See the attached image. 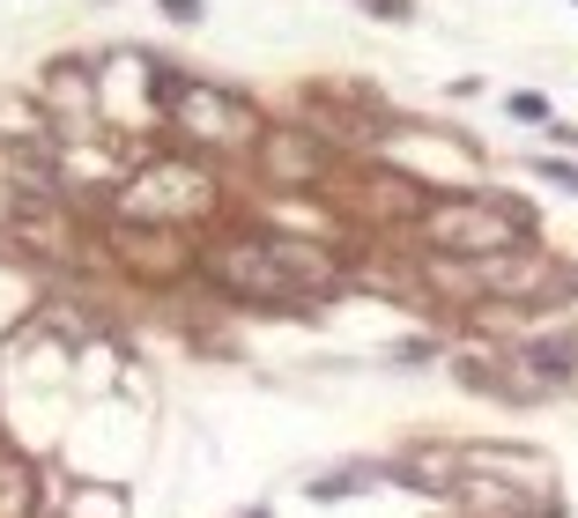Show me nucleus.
I'll use <instances>...</instances> for the list:
<instances>
[{"mask_svg":"<svg viewBox=\"0 0 578 518\" xmlns=\"http://www.w3.org/2000/svg\"><path fill=\"white\" fill-rule=\"evenodd\" d=\"M208 274L223 282V289H238V296H297V289H327L334 274V252L327 245H312V237H230V245H216L208 252Z\"/></svg>","mask_w":578,"mask_h":518,"instance_id":"obj_1","label":"nucleus"},{"mask_svg":"<svg viewBox=\"0 0 578 518\" xmlns=\"http://www.w3.org/2000/svg\"><path fill=\"white\" fill-rule=\"evenodd\" d=\"M416 230H423V245L438 252V260H497V252L519 245V215H512L504 200H475V193L430 200Z\"/></svg>","mask_w":578,"mask_h":518,"instance_id":"obj_2","label":"nucleus"},{"mask_svg":"<svg viewBox=\"0 0 578 518\" xmlns=\"http://www.w3.org/2000/svg\"><path fill=\"white\" fill-rule=\"evenodd\" d=\"M126 215H164V222H186V215H208L216 208V178L201 171V163H141V171L126 178L119 193Z\"/></svg>","mask_w":578,"mask_h":518,"instance_id":"obj_3","label":"nucleus"},{"mask_svg":"<svg viewBox=\"0 0 578 518\" xmlns=\"http://www.w3.org/2000/svg\"><path fill=\"white\" fill-rule=\"evenodd\" d=\"M171 126L186 134V141H201V148H238L252 141V112L230 89H208V82H178L171 74Z\"/></svg>","mask_w":578,"mask_h":518,"instance_id":"obj_4","label":"nucleus"},{"mask_svg":"<svg viewBox=\"0 0 578 518\" xmlns=\"http://www.w3.org/2000/svg\"><path fill=\"white\" fill-rule=\"evenodd\" d=\"M164 89H171V74H156L149 60H104L97 67V112H112V119L141 126L164 112Z\"/></svg>","mask_w":578,"mask_h":518,"instance_id":"obj_5","label":"nucleus"},{"mask_svg":"<svg viewBox=\"0 0 578 518\" xmlns=\"http://www.w3.org/2000/svg\"><path fill=\"white\" fill-rule=\"evenodd\" d=\"M578 378V341H527L512 348V385H564Z\"/></svg>","mask_w":578,"mask_h":518,"instance_id":"obj_6","label":"nucleus"},{"mask_svg":"<svg viewBox=\"0 0 578 518\" xmlns=\"http://www.w3.org/2000/svg\"><path fill=\"white\" fill-rule=\"evenodd\" d=\"M267 163H275L267 178H282V186H304V178L319 171V156H312L297 134H275V141H267Z\"/></svg>","mask_w":578,"mask_h":518,"instance_id":"obj_7","label":"nucleus"},{"mask_svg":"<svg viewBox=\"0 0 578 518\" xmlns=\"http://www.w3.org/2000/svg\"><path fill=\"white\" fill-rule=\"evenodd\" d=\"M512 119L542 126V119H549V97H534V89H519V97H512Z\"/></svg>","mask_w":578,"mask_h":518,"instance_id":"obj_8","label":"nucleus"},{"mask_svg":"<svg viewBox=\"0 0 578 518\" xmlns=\"http://www.w3.org/2000/svg\"><path fill=\"white\" fill-rule=\"evenodd\" d=\"M75 518H119V496H82Z\"/></svg>","mask_w":578,"mask_h":518,"instance_id":"obj_9","label":"nucleus"},{"mask_svg":"<svg viewBox=\"0 0 578 518\" xmlns=\"http://www.w3.org/2000/svg\"><path fill=\"white\" fill-rule=\"evenodd\" d=\"M164 8H171L178 23H193V15H201V0H164Z\"/></svg>","mask_w":578,"mask_h":518,"instance_id":"obj_10","label":"nucleus"}]
</instances>
